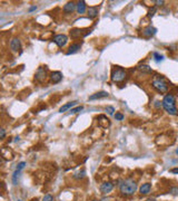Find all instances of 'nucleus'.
Masks as SVG:
<instances>
[{"mask_svg": "<svg viewBox=\"0 0 178 201\" xmlns=\"http://www.w3.org/2000/svg\"><path fill=\"white\" fill-rule=\"evenodd\" d=\"M61 80H63V74L60 72H53L51 75H50V80L53 84H57Z\"/></svg>", "mask_w": 178, "mask_h": 201, "instance_id": "f8f14e48", "label": "nucleus"}, {"mask_svg": "<svg viewBox=\"0 0 178 201\" xmlns=\"http://www.w3.org/2000/svg\"><path fill=\"white\" fill-rule=\"evenodd\" d=\"M75 9H77V5L75 4V2H73V1H70V2H67L66 5L63 6V12L65 14H73V11L75 10Z\"/></svg>", "mask_w": 178, "mask_h": 201, "instance_id": "9d476101", "label": "nucleus"}, {"mask_svg": "<svg viewBox=\"0 0 178 201\" xmlns=\"http://www.w3.org/2000/svg\"><path fill=\"white\" fill-rule=\"evenodd\" d=\"M83 106H77V107H75V108H71L70 112H69V114H76V113H78V112L83 111Z\"/></svg>", "mask_w": 178, "mask_h": 201, "instance_id": "b1692460", "label": "nucleus"}, {"mask_svg": "<svg viewBox=\"0 0 178 201\" xmlns=\"http://www.w3.org/2000/svg\"><path fill=\"white\" fill-rule=\"evenodd\" d=\"M137 69L140 70L142 73H146V74H150V73H152V67H149L148 65H139V66H137Z\"/></svg>", "mask_w": 178, "mask_h": 201, "instance_id": "aec40b11", "label": "nucleus"}, {"mask_svg": "<svg viewBox=\"0 0 178 201\" xmlns=\"http://www.w3.org/2000/svg\"><path fill=\"white\" fill-rule=\"evenodd\" d=\"M42 201H55V199H53V197L51 195H46L42 198Z\"/></svg>", "mask_w": 178, "mask_h": 201, "instance_id": "393cba45", "label": "nucleus"}, {"mask_svg": "<svg viewBox=\"0 0 178 201\" xmlns=\"http://www.w3.org/2000/svg\"><path fill=\"white\" fill-rule=\"evenodd\" d=\"M77 104V100H73V102H69V103H67V104H65L63 106H61L60 107V110H59V112L60 113H65L66 111H68L69 108H71V107H73V106Z\"/></svg>", "mask_w": 178, "mask_h": 201, "instance_id": "6ab92c4d", "label": "nucleus"}, {"mask_svg": "<svg viewBox=\"0 0 178 201\" xmlns=\"http://www.w3.org/2000/svg\"><path fill=\"white\" fill-rule=\"evenodd\" d=\"M97 120H98V123H99L100 126L103 127H107L110 125V122L109 120L105 116V115H99V116L97 117Z\"/></svg>", "mask_w": 178, "mask_h": 201, "instance_id": "f3484780", "label": "nucleus"}, {"mask_svg": "<svg viewBox=\"0 0 178 201\" xmlns=\"http://www.w3.org/2000/svg\"><path fill=\"white\" fill-rule=\"evenodd\" d=\"M108 93L105 92V90H101V92H98L96 94H93V95L89 96V100H100V98H105V97H108Z\"/></svg>", "mask_w": 178, "mask_h": 201, "instance_id": "ddd939ff", "label": "nucleus"}, {"mask_svg": "<svg viewBox=\"0 0 178 201\" xmlns=\"http://www.w3.org/2000/svg\"><path fill=\"white\" fill-rule=\"evenodd\" d=\"M169 192H170L172 195L178 196V187H173V188H170V190H169Z\"/></svg>", "mask_w": 178, "mask_h": 201, "instance_id": "bb28decb", "label": "nucleus"}, {"mask_svg": "<svg viewBox=\"0 0 178 201\" xmlns=\"http://www.w3.org/2000/svg\"><path fill=\"white\" fill-rule=\"evenodd\" d=\"M86 10H88L86 2L85 1H79L78 4H77V12H78L79 15H83V14L86 12Z\"/></svg>", "mask_w": 178, "mask_h": 201, "instance_id": "a211bd4d", "label": "nucleus"}, {"mask_svg": "<svg viewBox=\"0 0 178 201\" xmlns=\"http://www.w3.org/2000/svg\"><path fill=\"white\" fill-rule=\"evenodd\" d=\"M35 77H36L37 82H39V83L45 82L46 78H47V67H46V66H45V67H43V66H40L39 68L37 69Z\"/></svg>", "mask_w": 178, "mask_h": 201, "instance_id": "39448f33", "label": "nucleus"}, {"mask_svg": "<svg viewBox=\"0 0 178 201\" xmlns=\"http://www.w3.org/2000/svg\"><path fill=\"white\" fill-rule=\"evenodd\" d=\"M106 112H108L109 115H112L114 112H115V108H114L112 106H107V107H106Z\"/></svg>", "mask_w": 178, "mask_h": 201, "instance_id": "cd10ccee", "label": "nucleus"}, {"mask_svg": "<svg viewBox=\"0 0 178 201\" xmlns=\"http://www.w3.org/2000/svg\"><path fill=\"white\" fill-rule=\"evenodd\" d=\"M26 167V162H20V163L17 165V170H19V171H21V170L23 169Z\"/></svg>", "mask_w": 178, "mask_h": 201, "instance_id": "c756f323", "label": "nucleus"}, {"mask_svg": "<svg viewBox=\"0 0 178 201\" xmlns=\"http://www.w3.org/2000/svg\"><path fill=\"white\" fill-rule=\"evenodd\" d=\"M126 78V70L121 67H115L111 72V80L115 83H121Z\"/></svg>", "mask_w": 178, "mask_h": 201, "instance_id": "20e7f679", "label": "nucleus"}, {"mask_svg": "<svg viewBox=\"0 0 178 201\" xmlns=\"http://www.w3.org/2000/svg\"><path fill=\"white\" fill-rule=\"evenodd\" d=\"M155 106H156V107H160V106H162V102L157 100V102H156V104H155Z\"/></svg>", "mask_w": 178, "mask_h": 201, "instance_id": "72a5a7b5", "label": "nucleus"}, {"mask_svg": "<svg viewBox=\"0 0 178 201\" xmlns=\"http://www.w3.org/2000/svg\"><path fill=\"white\" fill-rule=\"evenodd\" d=\"M162 102V107L164 110L170 115H177V108H176V98L173 94H166Z\"/></svg>", "mask_w": 178, "mask_h": 201, "instance_id": "f03ea898", "label": "nucleus"}, {"mask_svg": "<svg viewBox=\"0 0 178 201\" xmlns=\"http://www.w3.org/2000/svg\"><path fill=\"white\" fill-rule=\"evenodd\" d=\"M93 201H98V200H93Z\"/></svg>", "mask_w": 178, "mask_h": 201, "instance_id": "58836bf2", "label": "nucleus"}, {"mask_svg": "<svg viewBox=\"0 0 178 201\" xmlns=\"http://www.w3.org/2000/svg\"><path fill=\"white\" fill-rule=\"evenodd\" d=\"M176 154H178V149L176 150Z\"/></svg>", "mask_w": 178, "mask_h": 201, "instance_id": "4c0bfd02", "label": "nucleus"}, {"mask_svg": "<svg viewBox=\"0 0 178 201\" xmlns=\"http://www.w3.org/2000/svg\"><path fill=\"white\" fill-rule=\"evenodd\" d=\"M5 138H6L5 128H0V139H1V140H4Z\"/></svg>", "mask_w": 178, "mask_h": 201, "instance_id": "7c9ffc66", "label": "nucleus"}, {"mask_svg": "<svg viewBox=\"0 0 178 201\" xmlns=\"http://www.w3.org/2000/svg\"><path fill=\"white\" fill-rule=\"evenodd\" d=\"M150 191H152V184H150V183H144V184L139 188V192L142 193V196L148 195Z\"/></svg>", "mask_w": 178, "mask_h": 201, "instance_id": "dca6fc26", "label": "nucleus"}, {"mask_svg": "<svg viewBox=\"0 0 178 201\" xmlns=\"http://www.w3.org/2000/svg\"><path fill=\"white\" fill-rule=\"evenodd\" d=\"M36 9H37V7H36V6H32L31 8H30V9H29V12H31V11L36 10Z\"/></svg>", "mask_w": 178, "mask_h": 201, "instance_id": "f704fd0d", "label": "nucleus"}, {"mask_svg": "<svg viewBox=\"0 0 178 201\" xmlns=\"http://www.w3.org/2000/svg\"><path fill=\"white\" fill-rule=\"evenodd\" d=\"M152 57H154V59H155V62H157V63H159V62H162V60H164V56H162V55H160L159 53H157V52L152 53Z\"/></svg>", "mask_w": 178, "mask_h": 201, "instance_id": "5701e85b", "label": "nucleus"}, {"mask_svg": "<svg viewBox=\"0 0 178 201\" xmlns=\"http://www.w3.org/2000/svg\"><path fill=\"white\" fill-rule=\"evenodd\" d=\"M154 2H155L157 6H162L164 4H165V1H164V0H160V1H159V0H156V1H154Z\"/></svg>", "mask_w": 178, "mask_h": 201, "instance_id": "2f4dec72", "label": "nucleus"}, {"mask_svg": "<svg viewBox=\"0 0 178 201\" xmlns=\"http://www.w3.org/2000/svg\"><path fill=\"white\" fill-rule=\"evenodd\" d=\"M147 201H156V200H155V199H150V198H149V199H147Z\"/></svg>", "mask_w": 178, "mask_h": 201, "instance_id": "e433bc0d", "label": "nucleus"}, {"mask_svg": "<svg viewBox=\"0 0 178 201\" xmlns=\"http://www.w3.org/2000/svg\"><path fill=\"white\" fill-rule=\"evenodd\" d=\"M53 42L57 44L58 47H65L66 44L68 42V37L63 34H60V35H56L53 37Z\"/></svg>", "mask_w": 178, "mask_h": 201, "instance_id": "423d86ee", "label": "nucleus"}, {"mask_svg": "<svg viewBox=\"0 0 178 201\" xmlns=\"http://www.w3.org/2000/svg\"><path fill=\"white\" fill-rule=\"evenodd\" d=\"M18 201H21V200H18Z\"/></svg>", "mask_w": 178, "mask_h": 201, "instance_id": "ea45409f", "label": "nucleus"}, {"mask_svg": "<svg viewBox=\"0 0 178 201\" xmlns=\"http://www.w3.org/2000/svg\"><path fill=\"white\" fill-rule=\"evenodd\" d=\"M85 177H86V171H85L84 169L78 171V172H76V173L73 174V178L77 179V180H81V179H84Z\"/></svg>", "mask_w": 178, "mask_h": 201, "instance_id": "4be33fe9", "label": "nucleus"}, {"mask_svg": "<svg viewBox=\"0 0 178 201\" xmlns=\"http://www.w3.org/2000/svg\"><path fill=\"white\" fill-rule=\"evenodd\" d=\"M157 11V8L156 7H152V9L149 10V12H148V17L149 18H152V17H154V15H155V12Z\"/></svg>", "mask_w": 178, "mask_h": 201, "instance_id": "a878e982", "label": "nucleus"}, {"mask_svg": "<svg viewBox=\"0 0 178 201\" xmlns=\"http://www.w3.org/2000/svg\"><path fill=\"white\" fill-rule=\"evenodd\" d=\"M21 47V42L18 38H12L10 40V49L12 53H17Z\"/></svg>", "mask_w": 178, "mask_h": 201, "instance_id": "1a4fd4ad", "label": "nucleus"}, {"mask_svg": "<svg viewBox=\"0 0 178 201\" xmlns=\"http://www.w3.org/2000/svg\"><path fill=\"white\" fill-rule=\"evenodd\" d=\"M86 32V30H83V29H79V28H76V29H73V30H70V36L73 38V39H77V38H80V37H84L86 35H88L89 32Z\"/></svg>", "mask_w": 178, "mask_h": 201, "instance_id": "6e6552de", "label": "nucleus"}, {"mask_svg": "<svg viewBox=\"0 0 178 201\" xmlns=\"http://www.w3.org/2000/svg\"><path fill=\"white\" fill-rule=\"evenodd\" d=\"M30 201H39V200H38L37 198H33V199H31V200H30Z\"/></svg>", "mask_w": 178, "mask_h": 201, "instance_id": "c9c22d12", "label": "nucleus"}, {"mask_svg": "<svg viewBox=\"0 0 178 201\" xmlns=\"http://www.w3.org/2000/svg\"><path fill=\"white\" fill-rule=\"evenodd\" d=\"M99 189H100V192H101L103 195H108V193L111 192L112 189H114V184H112L111 182H109V181H107V182L101 183Z\"/></svg>", "mask_w": 178, "mask_h": 201, "instance_id": "0eeeda50", "label": "nucleus"}, {"mask_svg": "<svg viewBox=\"0 0 178 201\" xmlns=\"http://www.w3.org/2000/svg\"><path fill=\"white\" fill-rule=\"evenodd\" d=\"M81 47V44H79V42H76V44H73V45H70L68 48V50H67V55H73V54H76L78 52L79 49Z\"/></svg>", "mask_w": 178, "mask_h": 201, "instance_id": "4468645a", "label": "nucleus"}, {"mask_svg": "<svg viewBox=\"0 0 178 201\" xmlns=\"http://www.w3.org/2000/svg\"><path fill=\"white\" fill-rule=\"evenodd\" d=\"M152 87L157 90L158 93H162V94L167 93L168 84H167V82L165 80V78L162 77V76H156V77L152 80Z\"/></svg>", "mask_w": 178, "mask_h": 201, "instance_id": "7ed1b4c3", "label": "nucleus"}, {"mask_svg": "<svg viewBox=\"0 0 178 201\" xmlns=\"http://www.w3.org/2000/svg\"><path fill=\"white\" fill-rule=\"evenodd\" d=\"M156 32H157V29H156L155 27L148 26L142 30V35H144L145 37H152V36H154Z\"/></svg>", "mask_w": 178, "mask_h": 201, "instance_id": "9b49d317", "label": "nucleus"}, {"mask_svg": "<svg viewBox=\"0 0 178 201\" xmlns=\"http://www.w3.org/2000/svg\"><path fill=\"white\" fill-rule=\"evenodd\" d=\"M170 173H174V174H178V168H174V169H170L169 171Z\"/></svg>", "mask_w": 178, "mask_h": 201, "instance_id": "473e14b6", "label": "nucleus"}, {"mask_svg": "<svg viewBox=\"0 0 178 201\" xmlns=\"http://www.w3.org/2000/svg\"><path fill=\"white\" fill-rule=\"evenodd\" d=\"M98 10H99V8L97 7V6H95V7H89L87 12H88V17L90 19H94L96 17L98 16Z\"/></svg>", "mask_w": 178, "mask_h": 201, "instance_id": "2eb2a0df", "label": "nucleus"}, {"mask_svg": "<svg viewBox=\"0 0 178 201\" xmlns=\"http://www.w3.org/2000/svg\"><path fill=\"white\" fill-rule=\"evenodd\" d=\"M115 118L117 120V121H122V120H124V115H122L121 113H116Z\"/></svg>", "mask_w": 178, "mask_h": 201, "instance_id": "c85d7f7f", "label": "nucleus"}, {"mask_svg": "<svg viewBox=\"0 0 178 201\" xmlns=\"http://www.w3.org/2000/svg\"><path fill=\"white\" fill-rule=\"evenodd\" d=\"M137 183L132 179H126L119 185V191L122 196H131L137 191Z\"/></svg>", "mask_w": 178, "mask_h": 201, "instance_id": "f257e3e1", "label": "nucleus"}, {"mask_svg": "<svg viewBox=\"0 0 178 201\" xmlns=\"http://www.w3.org/2000/svg\"><path fill=\"white\" fill-rule=\"evenodd\" d=\"M20 172L21 171H19V170H17L12 173V184L14 185H17L18 184V180H19V175H20Z\"/></svg>", "mask_w": 178, "mask_h": 201, "instance_id": "412c9836", "label": "nucleus"}]
</instances>
